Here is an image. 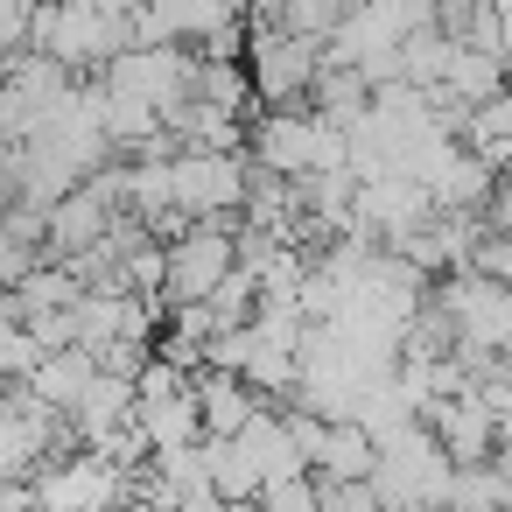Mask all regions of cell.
Instances as JSON below:
<instances>
[{
  "mask_svg": "<svg viewBox=\"0 0 512 512\" xmlns=\"http://www.w3.org/2000/svg\"><path fill=\"white\" fill-rule=\"evenodd\" d=\"M316 71H323V43H302V36H288V29L246 36V85H253V99H267L274 113H309Z\"/></svg>",
  "mask_w": 512,
  "mask_h": 512,
  "instance_id": "3",
  "label": "cell"
},
{
  "mask_svg": "<svg viewBox=\"0 0 512 512\" xmlns=\"http://www.w3.org/2000/svg\"><path fill=\"white\" fill-rule=\"evenodd\" d=\"M232 512H253V505H232Z\"/></svg>",
  "mask_w": 512,
  "mask_h": 512,
  "instance_id": "10",
  "label": "cell"
},
{
  "mask_svg": "<svg viewBox=\"0 0 512 512\" xmlns=\"http://www.w3.org/2000/svg\"><path fill=\"white\" fill-rule=\"evenodd\" d=\"M134 512H148V505H134Z\"/></svg>",
  "mask_w": 512,
  "mask_h": 512,
  "instance_id": "11",
  "label": "cell"
},
{
  "mask_svg": "<svg viewBox=\"0 0 512 512\" xmlns=\"http://www.w3.org/2000/svg\"><path fill=\"white\" fill-rule=\"evenodd\" d=\"M456 148H463L470 162H484L491 176H505V169H512V85L463 113V141H456Z\"/></svg>",
  "mask_w": 512,
  "mask_h": 512,
  "instance_id": "5",
  "label": "cell"
},
{
  "mask_svg": "<svg viewBox=\"0 0 512 512\" xmlns=\"http://www.w3.org/2000/svg\"><path fill=\"white\" fill-rule=\"evenodd\" d=\"M505 176H512V169H505Z\"/></svg>",
  "mask_w": 512,
  "mask_h": 512,
  "instance_id": "12",
  "label": "cell"
},
{
  "mask_svg": "<svg viewBox=\"0 0 512 512\" xmlns=\"http://www.w3.org/2000/svg\"><path fill=\"white\" fill-rule=\"evenodd\" d=\"M169 197H176L183 225H232V211L246 204V162L239 155L176 148L169 155Z\"/></svg>",
  "mask_w": 512,
  "mask_h": 512,
  "instance_id": "2",
  "label": "cell"
},
{
  "mask_svg": "<svg viewBox=\"0 0 512 512\" xmlns=\"http://www.w3.org/2000/svg\"><path fill=\"white\" fill-rule=\"evenodd\" d=\"M309 463H323V470H330V477H344V484H365V477H372V463H379V442H372L358 421H323V435H316Z\"/></svg>",
  "mask_w": 512,
  "mask_h": 512,
  "instance_id": "7",
  "label": "cell"
},
{
  "mask_svg": "<svg viewBox=\"0 0 512 512\" xmlns=\"http://www.w3.org/2000/svg\"><path fill=\"white\" fill-rule=\"evenodd\" d=\"M232 8H239V15H246V8H253V0H232Z\"/></svg>",
  "mask_w": 512,
  "mask_h": 512,
  "instance_id": "9",
  "label": "cell"
},
{
  "mask_svg": "<svg viewBox=\"0 0 512 512\" xmlns=\"http://www.w3.org/2000/svg\"><path fill=\"white\" fill-rule=\"evenodd\" d=\"M365 484H344V477H330V491H323V512H365Z\"/></svg>",
  "mask_w": 512,
  "mask_h": 512,
  "instance_id": "8",
  "label": "cell"
},
{
  "mask_svg": "<svg viewBox=\"0 0 512 512\" xmlns=\"http://www.w3.org/2000/svg\"><path fill=\"white\" fill-rule=\"evenodd\" d=\"M190 400H197L204 442H232V435L260 414V400H253L246 379H232V372H197V379H190Z\"/></svg>",
  "mask_w": 512,
  "mask_h": 512,
  "instance_id": "4",
  "label": "cell"
},
{
  "mask_svg": "<svg viewBox=\"0 0 512 512\" xmlns=\"http://www.w3.org/2000/svg\"><path fill=\"white\" fill-rule=\"evenodd\" d=\"M239 267V232L232 225H183L162 246V309L211 302V288Z\"/></svg>",
  "mask_w": 512,
  "mask_h": 512,
  "instance_id": "1",
  "label": "cell"
},
{
  "mask_svg": "<svg viewBox=\"0 0 512 512\" xmlns=\"http://www.w3.org/2000/svg\"><path fill=\"white\" fill-rule=\"evenodd\" d=\"M92 379H99V365H92V351H43L36 365H29V386H36V400L43 407H71L78 414V400L92 393Z\"/></svg>",
  "mask_w": 512,
  "mask_h": 512,
  "instance_id": "6",
  "label": "cell"
}]
</instances>
